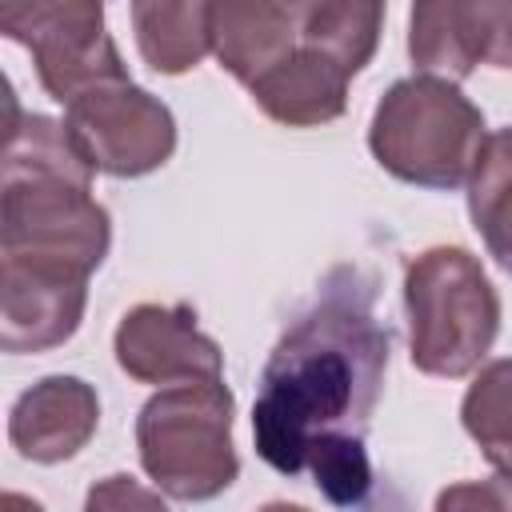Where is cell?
<instances>
[{
	"label": "cell",
	"mask_w": 512,
	"mask_h": 512,
	"mask_svg": "<svg viewBox=\"0 0 512 512\" xmlns=\"http://www.w3.org/2000/svg\"><path fill=\"white\" fill-rule=\"evenodd\" d=\"M504 492H508V504H512V476H504Z\"/></svg>",
	"instance_id": "603a6c76"
},
{
	"label": "cell",
	"mask_w": 512,
	"mask_h": 512,
	"mask_svg": "<svg viewBox=\"0 0 512 512\" xmlns=\"http://www.w3.org/2000/svg\"><path fill=\"white\" fill-rule=\"evenodd\" d=\"M484 140L480 104L440 76H404L388 84L368 124L372 160L400 184L428 192L468 188Z\"/></svg>",
	"instance_id": "3957f363"
},
{
	"label": "cell",
	"mask_w": 512,
	"mask_h": 512,
	"mask_svg": "<svg viewBox=\"0 0 512 512\" xmlns=\"http://www.w3.org/2000/svg\"><path fill=\"white\" fill-rule=\"evenodd\" d=\"M128 16L144 64L160 76H184L212 52V4L204 0H136Z\"/></svg>",
	"instance_id": "5bb4252c"
},
{
	"label": "cell",
	"mask_w": 512,
	"mask_h": 512,
	"mask_svg": "<svg viewBox=\"0 0 512 512\" xmlns=\"http://www.w3.org/2000/svg\"><path fill=\"white\" fill-rule=\"evenodd\" d=\"M64 128L92 172L136 180L164 168L176 152L172 108L132 80L100 84L64 108Z\"/></svg>",
	"instance_id": "52a82bcc"
},
{
	"label": "cell",
	"mask_w": 512,
	"mask_h": 512,
	"mask_svg": "<svg viewBox=\"0 0 512 512\" xmlns=\"http://www.w3.org/2000/svg\"><path fill=\"white\" fill-rule=\"evenodd\" d=\"M408 56L416 76L468 80L484 64V0H424L408 12Z\"/></svg>",
	"instance_id": "4fadbf2b"
},
{
	"label": "cell",
	"mask_w": 512,
	"mask_h": 512,
	"mask_svg": "<svg viewBox=\"0 0 512 512\" xmlns=\"http://www.w3.org/2000/svg\"><path fill=\"white\" fill-rule=\"evenodd\" d=\"M232 420L236 396L224 380L160 388L136 416V452L144 476L180 504L216 500L240 476Z\"/></svg>",
	"instance_id": "5b68a950"
},
{
	"label": "cell",
	"mask_w": 512,
	"mask_h": 512,
	"mask_svg": "<svg viewBox=\"0 0 512 512\" xmlns=\"http://www.w3.org/2000/svg\"><path fill=\"white\" fill-rule=\"evenodd\" d=\"M116 364L128 380L172 388L224 376L220 344L200 332L188 304H136L120 316L112 332Z\"/></svg>",
	"instance_id": "ba28073f"
},
{
	"label": "cell",
	"mask_w": 512,
	"mask_h": 512,
	"mask_svg": "<svg viewBox=\"0 0 512 512\" xmlns=\"http://www.w3.org/2000/svg\"><path fill=\"white\" fill-rule=\"evenodd\" d=\"M408 360L436 380L472 376L500 336V292L480 256L460 244H436L404 268Z\"/></svg>",
	"instance_id": "277c9868"
},
{
	"label": "cell",
	"mask_w": 512,
	"mask_h": 512,
	"mask_svg": "<svg viewBox=\"0 0 512 512\" xmlns=\"http://www.w3.org/2000/svg\"><path fill=\"white\" fill-rule=\"evenodd\" d=\"M100 424V396L88 380L52 372L24 388L8 412V444L20 460L32 464H64L88 440Z\"/></svg>",
	"instance_id": "8fae6325"
},
{
	"label": "cell",
	"mask_w": 512,
	"mask_h": 512,
	"mask_svg": "<svg viewBox=\"0 0 512 512\" xmlns=\"http://www.w3.org/2000/svg\"><path fill=\"white\" fill-rule=\"evenodd\" d=\"M484 64L512 68V0H484Z\"/></svg>",
	"instance_id": "ffe728a7"
},
{
	"label": "cell",
	"mask_w": 512,
	"mask_h": 512,
	"mask_svg": "<svg viewBox=\"0 0 512 512\" xmlns=\"http://www.w3.org/2000/svg\"><path fill=\"white\" fill-rule=\"evenodd\" d=\"M392 332L376 316V288L340 264L320 296L276 340L252 404V440L280 476L308 472L328 444H364L384 392Z\"/></svg>",
	"instance_id": "6da1fadb"
},
{
	"label": "cell",
	"mask_w": 512,
	"mask_h": 512,
	"mask_svg": "<svg viewBox=\"0 0 512 512\" xmlns=\"http://www.w3.org/2000/svg\"><path fill=\"white\" fill-rule=\"evenodd\" d=\"M0 512H44V504L36 496H24V492H4L0 496Z\"/></svg>",
	"instance_id": "44dd1931"
},
{
	"label": "cell",
	"mask_w": 512,
	"mask_h": 512,
	"mask_svg": "<svg viewBox=\"0 0 512 512\" xmlns=\"http://www.w3.org/2000/svg\"><path fill=\"white\" fill-rule=\"evenodd\" d=\"M468 216L488 256L512 276V124L488 132L468 180Z\"/></svg>",
	"instance_id": "9a60e30c"
},
{
	"label": "cell",
	"mask_w": 512,
	"mask_h": 512,
	"mask_svg": "<svg viewBox=\"0 0 512 512\" xmlns=\"http://www.w3.org/2000/svg\"><path fill=\"white\" fill-rule=\"evenodd\" d=\"M0 32L32 52L40 88L64 108L100 84L132 80L104 28V4H88V0L4 4Z\"/></svg>",
	"instance_id": "8992f818"
},
{
	"label": "cell",
	"mask_w": 512,
	"mask_h": 512,
	"mask_svg": "<svg viewBox=\"0 0 512 512\" xmlns=\"http://www.w3.org/2000/svg\"><path fill=\"white\" fill-rule=\"evenodd\" d=\"M300 4L276 0H228L212 4V56L216 64L252 88L276 64H284L296 48Z\"/></svg>",
	"instance_id": "7c38bea8"
},
{
	"label": "cell",
	"mask_w": 512,
	"mask_h": 512,
	"mask_svg": "<svg viewBox=\"0 0 512 512\" xmlns=\"http://www.w3.org/2000/svg\"><path fill=\"white\" fill-rule=\"evenodd\" d=\"M312 484L336 508H356L372 492V460L364 444H328L308 460Z\"/></svg>",
	"instance_id": "e0dca14e"
},
{
	"label": "cell",
	"mask_w": 512,
	"mask_h": 512,
	"mask_svg": "<svg viewBox=\"0 0 512 512\" xmlns=\"http://www.w3.org/2000/svg\"><path fill=\"white\" fill-rule=\"evenodd\" d=\"M432 512H512L508 492H504V476L448 484V488H440Z\"/></svg>",
	"instance_id": "d6986e66"
},
{
	"label": "cell",
	"mask_w": 512,
	"mask_h": 512,
	"mask_svg": "<svg viewBox=\"0 0 512 512\" xmlns=\"http://www.w3.org/2000/svg\"><path fill=\"white\" fill-rule=\"evenodd\" d=\"M352 76L356 72L348 68V60L312 32L300 4V32L292 56L276 64L268 76H260L248 88V96L268 120L284 128H320L344 116Z\"/></svg>",
	"instance_id": "30bf717a"
},
{
	"label": "cell",
	"mask_w": 512,
	"mask_h": 512,
	"mask_svg": "<svg viewBox=\"0 0 512 512\" xmlns=\"http://www.w3.org/2000/svg\"><path fill=\"white\" fill-rule=\"evenodd\" d=\"M84 512H168V504L160 488H148L128 472H112L84 492Z\"/></svg>",
	"instance_id": "ac0fdd59"
},
{
	"label": "cell",
	"mask_w": 512,
	"mask_h": 512,
	"mask_svg": "<svg viewBox=\"0 0 512 512\" xmlns=\"http://www.w3.org/2000/svg\"><path fill=\"white\" fill-rule=\"evenodd\" d=\"M88 308V276L56 264L0 256V348L48 352L76 336Z\"/></svg>",
	"instance_id": "9c48e42d"
},
{
	"label": "cell",
	"mask_w": 512,
	"mask_h": 512,
	"mask_svg": "<svg viewBox=\"0 0 512 512\" xmlns=\"http://www.w3.org/2000/svg\"><path fill=\"white\" fill-rule=\"evenodd\" d=\"M460 424L496 476H512V356L476 368L460 400Z\"/></svg>",
	"instance_id": "2e32d148"
},
{
	"label": "cell",
	"mask_w": 512,
	"mask_h": 512,
	"mask_svg": "<svg viewBox=\"0 0 512 512\" xmlns=\"http://www.w3.org/2000/svg\"><path fill=\"white\" fill-rule=\"evenodd\" d=\"M256 512H308L304 504H288V500H268V504H260Z\"/></svg>",
	"instance_id": "7402d4cb"
},
{
	"label": "cell",
	"mask_w": 512,
	"mask_h": 512,
	"mask_svg": "<svg viewBox=\"0 0 512 512\" xmlns=\"http://www.w3.org/2000/svg\"><path fill=\"white\" fill-rule=\"evenodd\" d=\"M92 176L64 120L12 116L0 164V256L92 276L112 248V216L92 196Z\"/></svg>",
	"instance_id": "7a4b0ae2"
}]
</instances>
